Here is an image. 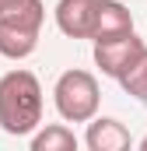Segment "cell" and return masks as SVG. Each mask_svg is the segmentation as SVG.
I'll return each instance as SVG.
<instances>
[{"label":"cell","instance_id":"1","mask_svg":"<svg viewBox=\"0 0 147 151\" xmlns=\"http://www.w3.org/2000/svg\"><path fill=\"white\" fill-rule=\"evenodd\" d=\"M42 123V84L32 70L14 67L0 77V130L28 137Z\"/></svg>","mask_w":147,"mask_h":151},{"label":"cell","instance_id":"2","mask_svg":"<svg viewBox=\"0 0 147 151\" xmlns=\"http://www.w3.org/2000/svg\"><path fill=\"white\" fill-rule=\"evenodd\" d=\"M46 4L42 0H18L7 11H0V56L25 60L32 56L42 35Z\"/></svg>","mask_w":147,"mask_h":151},{"label":"cell","instance_id":"3","mask_svg":"<svg viewBox=\"0 0 147 151\" xmlns=\"http://www.w3.org/2000/svg\"><path fill=\"white\" fill-rule=\"evenodd\" d=\"M53 102H56V113L67 123H88V119H95L98 116V102H102L95 74L91 70H63L56 77Z\"/></svg>","mask_w":147,"mask_h":151},{"label":"cell","instance_id":"4","mask_svg":"<svg viewBox=\"0 0 147 151\" xmlns=\"http://www.w3.org/2000/svg\"><path fill=\"white\" fill-rule=\"evenodd\" d=\"M144 49L147 46H144V39L137 32H126V35H116V39H98L95 42V63L102 67V74L119 81Z\"/></svg>","mask_w":147,"mask_h":151},{"label":"cell","instance_id":"5","mask_svg":"<svg viewBox=\"0 0 147 151\" xmlns=\"http://www.w3.org/2000/svg\"><path fill=\"white\" fill-rule=\"evenodd\" d=\"M95 14H98V0H60L56 4V28L67 39H91Z\"/></svg>","mask_w":147,"mask_h":151},{"label":"cell","instance_id":"6","mask_svg":"<svg viewBox=\"0 0 147 151\" xmlns=\"http://www.w3.org/2000/svg\"><path fill=\"white\" fill-rule=\"evenodd\" d=\"M84 144L91 151H126L133 144V137H130V130H126L119 119H112V116H95V119H88Z\"/></svg>","mask_w":147,"mask_h":151},{"label":"cell","instance_id":"7","mask_svg":"<svg viewBox=\"0 0 147 151\" xmlns=\"http://www.w3.org/2000/svg\"><path fill=\"white\" fill-rule=\"evenodd\" d=\"M126 32H133V14H130L119 0H98L91 42H98V39H116V35H126Z\"/></svg>","mask_w":147,"mask_h":151},{"label":"cell","instance_id":"8","mask_svg":"<svg viewBox=\"0 0 147 151\" xmlns=\"http://www.w3.org/2000/svg\"><path fill=\"white\" fill-rule=\"evenodd\" d=\"M32 151H77V134L67 123H49L32 134Z\"/></svg>","mask_w":147,"mask_h":151},{"label":"cell","instance_id":"9","mask_svg":"<svg viewBox=\"0 0 147 151\" xmlns=\"http://www.w3.org/2000/svg\"><path fill=\"white\" fill-rule=\"evenodd\" d=\"M119 84H123L126 95H133L137 102H147V49L130 63V70L119 77Z\"/></svg>","mask_w":147,"mask_h":151},{"label":"cell","instance_id":"10","mask_svg":"<svg viewBox=\"0 0 147 151\" xmlns=\"http://www.w3.org/2000/svg\"><path fill=\"white\" fill-rule=\"evenodd\" d=\"M11 4H18V0H0V11H7Z\"/></svg>","mask_w":147,"mask_h":151},{"label":"cell","instance_id":"11","mask_svg":"<svg viewBox=\"0 0 147 151\" xmlns=\"http://www.w3.org/2000/svg\"><path fill=\"white\" fill-rule=\"evenodd\" d=\"M140 151H147V137H144V141H140Z\"/></svg>","mask_w":147,"mask_h":151}]
</instances>
